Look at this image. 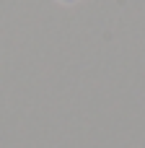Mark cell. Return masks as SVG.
<instances>
[{
  "instance_id": "1",
  "label": "cell",
  "mask_w": 145,
  "mask_h": 148,
  "mask_svg": "<svg viewBox=\"0 0 145 148\" xmlns=\"http://www.w3.org/2000/svg\"><path fill=\"white\" fill-rule=\"evenodd\" d=\"M60 5H75V3H80V0H57Z\"/></svg>"
}]
</instances>
